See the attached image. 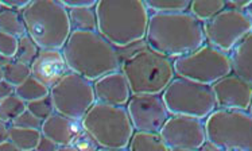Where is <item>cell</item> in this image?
Segmentation results:
<instances>
[{
    "label": "cell",
    "mask_w": 252,
    "mask_h": 151,
    "mask_svg": "<svg viewBox=\"0 0 252 151\" xmlns=\"http://www.w3.org/2000/svg\"><path fill=\"white\" fill-rule=\"evenodd\" d=\"M147 46L167 58H180L204 46L202 23L190 12H157L150 16Z\"/></svg>",
    "instance_id": "obj_1"
},
{
    "label": "cell",
    "mask_w": 252,
    "mask_h": 151,
    "mask_svg": "<svg viewBox=\"0 0 252 151\" xmlns=\"http://www.w3.org/2000/svg\"><path fill=\"white\" fill-rule=\"evenodd\" d=\"M97 32L113 47L144 39L150 14L142 0H100L94 7Z\"/></svg>",
    "instance_id": "obj_2"
},
{
    "label": "cell",
    "mask_w": 252,
    "mask_h": 151,
    "mask_svg": "<svg viewBox=\"0 0 252 151\" xmlns=\"http://www.w3.org/2000/svg\"><path fill=\"white\" fill-rule=\"evenodd\" d=\"M62 54L69 72L91 83L116 72L122 65L116 47L97 31H72L62 49Z\"/></svg>",
    "instance_id": "obj_3"
},
{
    "label": "cell",
    "mask_w": 252,
    "mask_h": 151,
    "mask_svg": "<svg viewBox=\"0 0 252 151\" xmlns=\"http://www.w3.org/2000/svg\"><path fill=\"white\" fill-rule=\"evenodd\" d=\"M27 35L39 50H62L72 32L67 10L56 0L30 1L22 11Z\"/></svg>",
    "instance_id": "obj_4"
},
{
    "label": "cell",
    "mask_w": 252,
    "mask_h": 151,
    "mask_svg": "<svg viewBox=\"0 0 252 151\" xmlns=\"http://www.w3.org/2000/svg\"><path fill=\"white\" fill-rule=\"evenodd\" d=\"M120 68L128 83L131 94L159 96L175 78L171 60L151 49H140L128 56Z\"/></svg>",
    "instance_id": "obj_5"
},
{
    "label": "cell",
    "mask_w": 252,
    "mask_h": 151,
    "mask_svg": "<svg viewBox=\"0 0 252 151\" xmlns=\"http://www.w3.org/2000/svg\"><path fill=\"white\" fill-rule=\"evenodd\" d=\"M81 125L101 149H127L135 131L124 107L97 101L84 116Z\"/></svg>",
    "instance_id": "obj_6"
},
{
    "label": "cell",
    "mask_w": 252,
    "mask_h": 151,
    "mask_svg": "<svg viewBox=\"0 0 252 151\" xmlns=\"http://www.w3.org/2000/svg\"><path fill=\"white\" fill-rule=\"evenodd\" d=\"M204 125L206 142L219 151H252V115L248 111L219 108Z\"/></svg>",
    "instance_id": "obj_7"
},
{
    "label": "cell",
    "mask_w": 252,
    "mask_h": 151,
    "mask_svg": "<svg viewBox=\"0 0 252 151\" xmlns=\"http://www.w3.org/2000/svg\"><path fill=\"white\" fill-rule=\"evenodd\" d=\"M162 100L173 116H189L200 120L206 119L217 107L212 87L182 77L174 78L169 84L162 93Z\"/></svg>",
    "instance_id": "obj_8"
},
{
    "label": "cell",
    "mask_w": 252,
    "mask_h": 151,
    "mask_svg": "<svg viewBox=\"0 0 252 151\" xmlns=\"http://www.w3.org/2000/svg\"><path fill=\"white\" fill-rule=\"evenodd\" d=\"M173 68L178 77L209 87L232 73L229 56L209 45H204L188 56L175 58Z\"/></svg>",
    "instance_id": "obj_9"
},
{
    "label": "cell",
    "mask_w": 252,
    "mask_h": 151,
    "mask_svg": "<svg viewBox=\"0 0 252 151\" xmlns=\"http://www.w3.org/2000/svg\"><path fill=\"white\" fill-rule=\"evenodd\" d=\"M50 99L56 114L81 121L96 103L93 83L69 72L50 88Z\"/></svg>",
    "instance_id": "obj_10"
},
{
    "label": "cell",
    "mask_w": 252,
    "mask_h": 151,
    "mask_svg": "<svg viewBox=\"0 0 252 151\" xmlns=\"http://www.w3.org/2000/svg\"><path fill=\"white\" fill-rule=\"evenodd\" d=\"M208 45L222 53L232 52L252 31V21L244 11L225 7L202 25Z\"/></svg>",
    "instance_id": "obj_11"
},
{
    "label": "cell",
    "mask_w": 252,
    "mask_h": 151,
    "mask_svg": "<svg viewBox=\"0 0 252 151\" xmlns=\"http://www.w3.org/2000/svg\"><path fill=\"white\" fill-rule=\"evenodd\" d=\"M131 124L140 132H158L169 119V112L158 94H134L127 103Z\"/></svg>",
    "instance_id": "obj_12"
},
{
    "label": "cell",
    "mask_w": 252,
    "mask_h": 151,
    "mask_svg": "<svg viewBox=\"0 0 252 151\" xmlns=\"http://www.w3.org/2000/svg\"><path fill=\"white\" fill-rule=\"evenodd\" d=\"M160 138L170 150L190 149L200 150L205 145V125L202 120L189 116H171L159 131Z\"/></svg>",
    "instance_id": "obj_13"
},
{
    "label": "cell",
    "mask_w": 252,
    "mask_h": 151,
    "mask_svg": "<svg viewBox=\"0 0 252 151\" xmlns=\"http://www.w3.org/2000/svg\"><path fill=\"white\" fill-rule=\"evenodd\" d=\"M212 92L220 110L248 111L252 101V87L236 74H229L212 85Z\"/></svg>",
    "instance_id": "obj_14"
},
{
    "label": "cell",
    "mask_w": 252,
    "mask_h": 151,
    "mask_svg": "<svg viewBox=\"0 0 252 151\" xmlns=\"http://www.w3.org/2000/svg\"><path fill=\"white\" fill-rule=\"evenodd\" d=\"M30 68L31 76L49 89L69 73L62 50H39Z\"/></svg>",
    "instance_id": "obj_15"
},
{
    "label": "cell",
    "mask_w": 252,
    "mask_h": 151,
    "mask_svg": "<svg viewBox=\"0 0 252 151\" xmlns=\"http://www.w3.org/2000/svg\"><path fill=\"white\" fill-rule=\"evenodd\" d=\"M93 91L97 103L124 107L131 99L128 83L120 70L103 76L93 83Z\"/></svg>",
    "instance_id": "obj_16"
},
{
    "label": "cell",
    "mask_w": 252,
    "mask_h": 151,
    "mask_svg": "<svg viewBox=\"0 0 252 151\" xmlns=\"http://www.w3.org/2000/svg\"><path fill=\"white\" fill-rule=\"evenodd\" d=\"M80 123L81 121L69 119L60 114H53L42 121L41 134L54 142L57 146H69L83 132V125Z\"/></svg>",
    "instance_id": "obj_17"
},
{
    "label": "cell",
    "mask_w": 252,
    "mask_h": 151,
    "mask_svg": "<svg viewBox=\"0 0 252 151\" xmlns=\"http://www.w3.org/2000/svg\"><path fill=\"white\" fill-rule=\"evenodd\" d=\"M233 74L252 87V31L231 52Z\"/></svg>",
    "instance_id": "obj_18"
},
{
    "label": "cell",
    "mask_w": 252,
    "mask_h": 151,
    "mask_svg": "<svg viewBox=\"0 0 252 151\" xmlns=\"http://www.w3.org/2000/svg\"><path fill=\"white\" fill-rule=\"evenodd\" d=\"M128 151H170L158 132H140L136 131L131 138Z\"/></svg>",
    "instance_id": "obj_19"
},
{
    "label": "cell",
    "mask_w": 252,
    "mask_h": 151,
    "mask_svg": "<svg viewBox=\"0 0 252 151\" xmlns=\"http://www.w3.org/2000/svg\"><path fill=\"white\" fill-rule=\"evenodd\" d=\"M67 14L72 31H97L94 8H70Z\"/></svg>",
    "instance_id": "obj_20"
},
{
    "label": "cell",
    "mask_w": 252,
    "mask_h": 151,
    "mask_svg": "<svg viewBox=\"0 0 252 151\" xmlns=\"http://www.w3.org/2000/svg\"><path fill=\"white\" fill-rule=\"evenodd\" d=\"M41 130H31V128H21V127H10V138L21 151H34L38 142L41 139Z\"/></svg>",
    "instance_id": "obj_21"
},
{
    "label": "cell",
    "mask_w": 252,
    "mask_h": 151,
    "mask_svg": "<svg viewBox=\"0 0 252 151\" xmlns=\"http://www.w3.org/2000/svg\"><path fill=\"white\" fill-rule=\"evenodd\" d=\"M15 94L27 104V103H31V101H35V100L50 96V89L47 88L46 85L39 83L36 78L30 76L25 83L15 87Z\"/></svg>",
    "instance_id": "obj_22"
},
{
    "label": "cell",
    "mask_w": 252,
    "mask_h": 151,
    "mask_svg": "<svg viewBox=\"0 0 252 151\" xmlns=\"http://www.w3.org/2000/svg\"><path fill=\"white\" fill-rule=\"evenodd\" d=\"M0 31L14 35L18 39L27 34L23 18L16 11L8 8L0 10Z\"/></svg>",
    "instance_id": "obj_23"
},
{
    "label": "cell",
    "mask_w": 252,
    "mask_h": 151,
    "mask_svg": "<svg viewBox=\"0 0 252 151\" xmlns=\"http://www.w3.org/2000/svg\"><path fill=\"white\" fill-rule=\"evenodd\" d=\"M225 7L226 3L222 0H194L190 3L189 10L191 15L202 23L212 19Z\"/></svg>",
    "instance_id": "obj_24"
},
{
    "label": "cell",
    "mask_w": 252,
    "mask_h": 151,
    "mask_svg": "<svg viewBox=\"0 0 252 151\" xmlns=\"http://www.w3.org/2000/svg\"><path fill=\"white\" fill-rule=\"evenodd\" d=\"M31 76L30 65L19 62L16 60L8 61L3 66V80L11 84L12 87H18L22 83H25L27 78Z\"/></svg>",
    "instance_id": "obj_25"
},
{
    "label": "cell",
    "mask_w": 252,
    "mask_h": 151,
    "mask_svg": "<svg viewBox=\"0 0 252 151\" xmlns=\"http://www.w3.org/2000/svg\"><path fill=\"white\" fill-rule=\"evenodd\" d=\"M27 110L26 103L19 99L15 93L0 101V121H12Z\"/></svg>",
    "instance_id": "obj_26"
},
{
    "label": "cell",
    "mask_w": 252,
    "mask_h": 151,
    "mask_svg": "<svg viewBox=\"0 0 252 151\" xmlns=\"http://www.w3.org/2000/svg\"><path fill=\"white\" fill-rule=\"evenodd\" d=\"M147 10L157 12H186L190 7V1L188 0H147L144 1Z\"/></svg>",
    "instance_id": "obj_27"
},
{
    "label": "cell",
    "mask_w": 252,
    "mask_h": 151,
    "mask_svg": "<svg viewBox=\"0 0 252 151\" xmlns=\"http://www.w3.org/2000/svg\"><path fill=\"white\" fill-rule=\"evenodd\" d=\"M38 53H39V49L35 45V42L26 34V35H23L18 39V50H16L14 60L26 63V65H31L38 56Z\"/></svg>",
    "instance_id": "obj_28"
},
{
    "label": "cell",
    "mask_w": 252,
    "mask_h": 151,
    "mask_svg": "<svg viewBox=\"0 0 252 151\" xmlns=\"http://www.w3.org/2000/svg\"><path fill=\"white\" fill-rule=\"evenodd\" d=\"M27 111H30L31 114L36 116L39 120H46L49 116H52L53 114H56L54 111V107H53L52 99L50 96L47 97H43V99L35 100V101H31V103H27Z\"/></svg>",
    "instance_id": "obj_29"
},
{
    "label": "cell",
    "mask_w": 252,
    "mask_h": 151,
    "mask_svg": "<svg viewBox=\"0 0 252 151\" xmlns=\"http://www.w3.org/2000/svg\"><path fill=\"white\" fill-rule=\"evenodd\" d=\"M16 50H18V38L0 31V57L12 60L15 58Z\"/></svg>",
    "instance_id": "obj_30"
},
{
    "label": "cell",
    "mask_w": 252,
    "mask_h": 151,
    "mask_svg": "<svg viewBox=\"0 0 252 151\" xmlns=\"http://www.w3.org/2000/svg\"><path fill=\"white\" fill-rule=\"evenodd\" d=\"M14 127H21V128H31V130H41L42 120L31 114L30 111H25L16 119L12 120Z\"/></svg>",
    "instance_id": "obj_31"
},
{
    "label": "cell",
    "mask_w": 252,
    "mask_h": 151,
    "mask_svg": "<svg viewBox=\"0 0 252 151\" xmlns=\"http://www.w3.org/2000/svg\"><path fill=\"white\" fill-rule=\"evenodd\" d=\"M73 146L76 147L78 151H97V143L93 141V138L89 134H87L83 130V132L76 138V141L73 142Z\"/></svg>",
    "instance_id": "obj_32"
},
{
    "label": "cell",
    "mask_w": 252,
    "mask_h": 151,
    "mask_svg": "<svg viewBox=\"0 0 252 151\" xmlns=\"http://www.w3.org/2000/svg\"><path fill=\"white\" fill-rule=\"evenodd\" d=\"M61 4L66 8H94L97 1L96 0H63Z\"/></svg>",
    "instance_id": "obj_33"
},
{
    "label": "cell",
    "mask_w": 252,
    "mask_h": 151,
    "mask_svg": "<svg viewBox=\"0 0 252 151\" xmlns=\"http://www.w3.org/2000/svg\"><path fill=\"white\" fill-rule=\"evenodd\" d=\"M58 147L56 143L53 141H50L49 138L46 136H41V139L38 142V145L35 147V151H57L58 150Z\"/></svg>",
    "instance_id": "obj_34"
},
{
    "label": "cell",
    "mask_w": 252,
    "mask_h": 151,
    "mask_svg": "<svg viewBox=\"0 0 252 151\" xmlns=\"http://www.w3.org/2000/svg\"><path fill=\"white\" fill-rule=\"evenodd\" d=\"M30 4V1H0V7L8 8L14 11H23L27 5Z\"/></svg>",
    "instance_id": "obj_35"
},
{
    "label": "cell",
    "mask_w": 252,
    "mask_h": 151,
    "mask_svg": "<svg viewBox=\"0 0 252 151\" xmlns=\"http://www.w3.org/2000/svg\"><path fill=\"white\" fill-rule=\"evenodd\" d=\"M14 93H15V87H12L11 84H8L4 80H1L0 81V101H3Z\"/></svg>",
    "instance_id": "obj_36"
},
{
    "label": "cell",
    "mask_w": 252,
    "mask_h": 151,
    "mask_svg": "<svg viewBox=\"0 0 252 151\" xmlns=\"http://www.w3.org/2000/svg\"><path fill=\"white\" fill-rule=\"evenodd\" d=\"M250 3H251V1H228V3H226V7H229V8H233V10L237 11H244L248 5H250Z\"/></svg>",
    "instance_id": "obj_37"
},
{
    "label": "cell",
    "mask_w": 252,
    "mask_h": 151,
    "mask_svg": "<svg viewBox=\"0 0 252 151\" xmlns=\"http://www.w3.org/2000/svg\"><path fill=\"white\" fill-rule=\"evenodd\" d=\"M10 138V127H7L4 121H0V143L8 141Z\"/></svg>",
    "instance_id": "obj_38"
},
{
    "label": "cell",
    "mask_w": 252,
    "mask_h": 151,
    "mask_svg": "<svg viewBox=\"0 0 252 151\" xmlns=\"http://www.w3.org/2000/svg\"><path fill=\"white\" fill-rule=\"evenodd\" d=\"M0 151H21L18 147L12 143V142L7 141L0 143Z\"/></svg>",
    "instance_id": "obj_39"
},
{
    "label": "cell",
    "mask_w": 252,
    "mask_h": 151,
    "mask_svg": "<svg viewBox=\"0 0 252 151\" xmlns=\"http://www.w3.org/2000/svg\"><path fill=\"white\" fill-rule=\"evenodd\" d=\"M201 150H202V151H219L216 147L213 146V145H211L209 142H205V145L201 147Z\"/></svg>",
    "instance_id": "obj_40"
},
{
    "label": "cell",
    "mask_w": 252,
    "mask_h": 151,
    "mask_svg": "<svg viewBox=\"0 0 252 151\" xmlns=\"http://www.w3.org/2000/svg\"><path fill=\"white\" fill-rule=\"evenodd\" d=\"M57 151H78L76 147L73 146V145H69V146H61L58 147V150Z\"/></svg>",
    "instance_id": "obj_41"
},
{
    "label": "cell",
    "mask_w": 252,
    "mask_h": 151,
    "mask_svg": "<svg viewBox=\"0 0 252 151\" xmlns=\"http://www.w3.org/2000/svg\"><path fill=\"white\" fill-rule=\"evenodd\" d=\"M244 12H246V15H247L248 18H250V19H251V21H252V1H251V3H250V5H248L247 8L244 10Z\"/></svg>",
    "instance_id": "obj_42"
},
{
    "label": "cell",
    "mask_w": 252,
    "mask_h": 151,
    "mask_svg": "<svg viewBox=\"0 0 252 151\" xmlns=\"http://www.w3.org/2000/svg\"><path fill=\"white\" fill-rule=\"evenodd\" d=\"M97 151H128L127 149H98Z\"/></svg>",
    "instance_id": "obj_43"
},
{
    "label": "cell",
    "mask_w": 252,
    "mask_h": 151,
    "mask_svg": "<svg viewBox=\"0 0 252 151\" xmlns=\"http://www.w3.org/2000/svg\"><path fill=\"white\" fill-rule=\"evenodd\" d=\"M170 151H200V150H190V149H173Z\"/></svg>",
    "instance_id": "obj_44"
},
{
    "label": "cell",
    "mask_w": 252,
    "mask_h": 151,
    "mask_svg": "<svg viewBox=\"0 0 252 151\" xmlns=\"http://www.w3.org/2000/svg\"><path fill=\"white\" fill-rule=\"evenodd\" d=\"M3 80V68L0 66V81Z\"/></svg>",
    "instance_id": "obj_45"
},
{
    "label": "cell",
    "mask_w": 252,
    "mask_h": 151,
    "mask_svg": "<svg viewBox=\"0 0 252 151\" xmlns=\"http://www.w3.org/2000/svg\"><path fill=\"white\" fill-rule=\"evenodd\" d=\"M250 114L252 115V101H251V105H250Z\"/></svg>",
    "instance_id": "obj_46"
},
{
    "label": "cell",
    "mask_w": 252,
    "mask_h": 151,
    "mask_svg": "<svg viewBox=\"0 0 252 151\" xmlns=\"http://www.w3.org/2000/svg\"><path fill=\"white\" fill-rule=\"evenodd\" d=\"M34 151H35V150H34Z\"/></svg>",
    "instance_id": "obj_47"
}]
</instances>
